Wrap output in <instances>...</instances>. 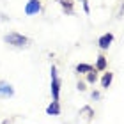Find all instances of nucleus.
I'll list each match as a JSON object with an SVG mask.
<instances>
[{
    "mask_svg": "<svg viewBox=\"0 0 124 124\" xmlns=\"http://www.w3.org/2000/svg\"><path fill=\"white\" fill-rule=\"evenodd\" d=\"M4 41L7 44H13V46L21 48V46H27L29 39H27L25 36H21V34H18V32H11V34H7V36L4 37Z\"/></svg>",
    "mask_w": 124,
    "mask_h": 124,
    "instance_id": "obj_1",
    "label": "nucleus"
},
{
    "mask_svg": "<svg viewBox=\"0 0 124 124\" xmlns=\"http://www.w3.org/2000/svg\"><path fill=\"white\" fill-rule=\"evenodd\" d=\"M59 91H60V80L57 76L55 66H52V94H53V101H59Z\"/></svg>",
    "mask_w": 124,
    "mask_h": 124,
    "instance_id": "obj_2",
    "label": "nucleus"
},
{
    "mask_svg": "<svg viewBox=\"0 0 124 124\" xmlns=\"http://www.w3.org/2000/svg\"><path fill=\"white\" fill-rule=\"evenodd\" d=\"M39 11H41V4H39V0H29L25 5V14L27 16H34L37 14Z\"/></svg>",
    "mask_w": 124,
    "mask_h": 124,
    "instance_id": "obj_3",
    "label": "nucleus"
},
{
    "mask_svg": "<svg viewBox=\"0 0 124 124\" xmlns=\"http://www.w3.org/2000/svg\"><path fill=\"white\" fill-rule=\"evenodd\" d=\"M14 94V89L5 82H0V98H11Z\"/></svg>",
    "mask_w": 124,
    "mask_h": 124,
    "instance_id": "obj_4",
    "label": "nucleus"
},
{
    "mask_svg": "<svg viewBox=\"0 0 124 124\" xmlns=\"http://www.w3.org/2000/svg\"><path fill=\"white\" fill-rule=\"evenodd\" d=\"M114 41V36H112V34L108 32V34H103V36L99 37V41H98V44H99V48L101 50H106L110 46V43Z\"/></svg>",
    "mask_w": 124,
    "mask_h": 124,
    "instance_id": "obj_5",
    "label": "nucleus"
},
{
    "mask_svg": "<svg viewBox=\"0 0 124 124\" xmlns=\"http://www.w3.org/2000/svg\"><path fill=\"white\" fill-rule=\"evenodd\" d=\"M112 78H114V75H112V73H105L103 78H101V87H103V89H108L110 83H112Z\"/></svg>",
    "mask_w": 124,
    "mask_h": 124,
    "instance_id": "obj_6",
    "label": "nucleus"
},
{
    "mask_svg": "<svg viewBox=\"0 0 124 124\" xmlns=\"http://www.w3.org/2000/svg\"><path fill=\"white\" fill-rule=\"evenodd\" d=\"M46 112L50 115H59L60 114V108H59V101H52V105L46 108Z\"/></svg>",
    "mask_w": 124,
    "mask_h": 124,
    "instance_id": "obj_7",
    "label": "nucleus"
},
{
    "mask_svg": "<svg viewBox=\"0 0 124 124\" xmlns=\"http://www.w3.org/2000/svg\"><path fill=\"white\" fill-rule=\"evenodd\" d=\"M94 71V67L91 64H78L76 66V73H91Z\"/></svg>",
    "mask_w": 124,
    "mask_h": 124,
    "instance_id": "obj_8",
    "label": "nucleus"
},
{
    "mask_svg": "<svg viewBox=\"0 0 124 124\" xmlns=\"http://www.w3.org/2000/svg\"><path fill=\"white\" fill-rule=\"evenodd\" d=\"M96 69H98V71H105V69H106V59L103 57V55H99V57H98V64H96Z\"/></svg>",
    "mask_w": 124,
    "mask_h": 124,
    "instance_id": "obj_9",
    "label": "nucleus"
},
{
    "mask_svg": "<svg viewBox=\"0 0 124 124\" xmlns=\"http://www.w3.org/2000/svg\"><path fill=\"white\" fill-rule=\"evenodd\" d=\"M59 2H60V5H62V7H64L69 14L73 13V2H71V0H59Z\"/></svg>",
    "mask_w": 124,
    "mask_h": 124,
    "instance_id": "obj_10",
    "label": "nucleus"
},
{
    "mask_svg": "<svg viewBox=\"0 0 124 124\" xmlns=\"http://www.w3.org/2000/svg\"><path fill=\"white\" fill-rule=\"evenodd\" d=\"M96 80H98V75L91 71V73H89V75H87V82H89V83H94Z\"/></svg>",
    "mask_w": 124,
    "mask_h": 124,
    "instance_id": "obj_11",
    "label": "nucleus"
},
{
    "mask_svg": "<svg viewBox=\"0 0 124 124\" xmlns=\"http://www.w3.org/2000/svg\"><path fill=\"white\" fill-rule=\"evenodd\" d=\"M82 2H83V9H85V13L89 14V4H87V0H82Z\"/></svg>",
    "mask_w": 124,
    "mask_h": 124,
    "instance_id": "obj_12",
    "label": "nucleus"
},
{
    "mask_svg": "<svg viewBox=\"0 0 124 124\" xmlns=\"http://www.w3.org/2000/svg\"><path fill=\"white\" fill-rule=\"evenodd\" d=\"M78 89H80V91H85V83H78Z\"/></svg>",
    "mask_w": 124,
    "mask_h": 124,
    "instance_id": "obj_13",
    "label": "nucleus"
}]
</instances>
